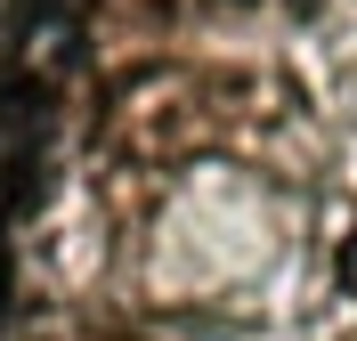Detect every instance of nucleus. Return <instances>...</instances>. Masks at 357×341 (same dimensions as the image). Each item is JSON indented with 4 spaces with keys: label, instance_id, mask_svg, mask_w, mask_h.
<instances>
[{
    "label": "nucleus",
    "instance_id": "f257e3e1",
    "mask_svg": "<svg viewBox=\"0 0 357 341\" xmlns=\"http://www.w3.org/2000/svg\"><path fill=\"white\" fill-rule=\"evenodd\" d=\"M49 122H57L49 73H24V66H8V73H0V162H17V155H41Z\"/></svg>",
    "mask_w": 357,
    "mask_h": 341
},
{
    "label": "nucleus",
    "instance_id": "f03ea898",
    "mask_svg": "<svg viewBox=\"0 0 357 341\" xmlns=\"http://www.w3.org/2000/svg\"><path fill=\"white\" fill-rule=\"evenodd\" d=\"M98 0H17V24L24 33H82V17Z\"/></svg>",
    "mask_w": 357,
    "mask_h": 341
}]
</instances>
